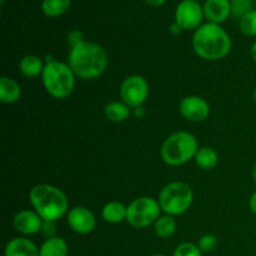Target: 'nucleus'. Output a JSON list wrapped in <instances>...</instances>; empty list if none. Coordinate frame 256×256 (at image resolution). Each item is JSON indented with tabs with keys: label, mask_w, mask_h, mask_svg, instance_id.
Returning <instances> with one entry per match:
<instances>
[{
	"label": "nucleus",
	"mask_w": 256,
	"mask_h": 256,
	"mask_svg": "<svg viewBox=\"0 0 256 256\" xmlns=\"http://www.w3.org/2000/svg\"><path fill=\"white\" fill-rule=\"evenodd\" d=\"M68 64L76 78L94 80L102 76L108 69L109 56L102 45L85 40L76 46L70 48Z\"/></svg>",
	"instance_id": "1"
},
{
	"label": "nucleus",
	"mask_w": 256,
	"mask_h": 256,
	"mask_svg": "<svg viewBox=\"0 0 256 256\" xmlns=\"http://www.w3.org/2000/svg\"><path fill=\"white\" fill-rule=\"evenodd\" d=\"M232 42L226 30L219 24L206 22L192 35V48L196 55L208 62L222 60L232 52Z\"/></svg>",
	"instance_id": "2"
},
{
	"label": "nucleus",
	"mask_w": 256,
	"mask_h": 256,
	"mask_svg": "<svg viewBox=\"0 0 256 256\" xmlns=\"http://www.w3.org/2000/svg\"><path fill=\"white\" fill-rule=\"evenodd\" d=\"M29 200L32 209L44 222H55L62 219L69 212V202L59 188L50 184H38L30 189Z\"/></svg>",
	"instance_id": "3"
},
{
	"label": "nucleus",
	"mask_w": 256,
	"mask_h": 256,
	"mask_svg": "<svg viewBox=\"0 0 256 256\" xmlns=\"http://www.w3.org/2000/svg\"><path fill=\"white\" fill-rule=\"evenodd\" d=\"M199 150V142L195 135L189 132H176L164 140L160 149L162 162L169 166H182L192 159Z\"/></svg>",
	"instance_id": "4"
},
{
	"label": "nucleus",
	"mask_w": 256,
	"mask_h": 256,
	"mask_svg": "<svg viewBox=\"0 0 256 256\" xmlns=\"http://www.w3.org/2000/svg\"><path fill=\"white\" fill-rule=\"evenodd\" d=\"M42 82L50 96L55 99H65L74 92L76 75L68 62L50 60L42 70Z\"/></svg>",
	"instance_id": "5"
},
{
	"label": "nucleus",
	"mask_w": 256,
	"mask_h": 256,
	"mask_svg": "<svg viewBox=\"0 0 256 256\" xmlns=\"http://www.w3.org/2000/svg\"><path fill=\"white\" fill-rule=\"evenodd\" d=\"M160 208L166 215L178 216L186 212L194 202L192 186L184 182H172L165 185L158 198Z\"/></svg>",
	"instance_id": "6"
},
{
	"label": "nucleus",
	"mask_w": 256,
	"mask_h": 256,
	"mask_svg": "<svg viewBox=\"0 0 256 256\" xmlns=\"http://www.w3.org/2000/svg\"><path fill=\"white\" fill-rule=\"evenodd\" d=\"M160 212L162 210L156 199L150 196L138 198L128 205L126 222L135 229H144L155 224L162 216Z\"/></svg>",
	"instance_id": "7"
},
{
	"label": "nucleus",
	"mask_w": 256,
	"mask_h": 256,
	"mask_svg": "<svg viewBox=\"0 0 256 256\" xmlns=\"http://www.w3.org/2000/svg\"><path fill=\"white\" fill-rule=\"evenodd\" d=\"M149 92L150 89L148 80L138 74L125 78L119 89L120 99L130 109L142 106L149 98Z\"/></svg>",
	"instance_id": "8"
},
{
	"label": "nucleus",
	"mask_w": 256,
	"mask_h": 256,
	"mask_svg": "<svg viewBox=\"0 0 256 256\" xmlns=\"http://www.w3.org/2000/svg\"><path fill=\"white\" fill-rule=\"evenodd\" d=\"M204 9L196 0H182L175 9V22L182 30H196L202 25Z\"/></svg>",
	"instance_id": "9"
},
{
	"label": "nucleus",
	"mask_w": 256,
	"mask_h": 256,
	"mask_svg": "<svg viewBox=\"0 0 256 256\" xmlns=\"http://www.w3.org/2000/svg\"><path fill=\"white\" fill-rule=\"evenodd\" d=\"M179 112L188 122H200L209 118L210 105L204 98L198 96V95H189L180 102Z\"/></svg>",
	"instance_id": "10"
},
{
	"label": "nucleus",
	"mask_w": 256,
	"mask_h": 256,
	"mask_svg": "<svg viewBox=\"0 0 256 256\" xmlns=\"http://www.w3.org/2000/svg\"><path fill=\"white\" fill-rule=\"evenodd\" d=\"M66 222L70 229L79 235L90 234L96 226L94 212L85 206H74L68 212Z\"/></svg>",
	"instance_id": "11"
},
{
	"label": "nucleus",
	"mask_w": 256,
	"mask_h": 256,
	"mask_svg": "<svg viewBox=\"0 0 256 256\" xmlns=\"http://www.w3.org/2000/svg\"><path fill=\"white\" fill-rule=\"evenodd\" d=\"M44 220L35 210L24 209L15 214L12 219V225L15 230L24 236L35 235L42 232V226Z\"/></svg>",
	"instance_id": "12"
},
{
	"label": "nucleus",
	"mask_w": 256,
	"mask_h": 256,
	"mask_svg": "<svg viewBox=\"0 0 256 256\" xmlns=\"http://www.w3.org/2000/svg\"><path fill=\"white\" fill-rule=\"evenodd\" d=\"M205 19L209 22L222 24L232 14V4L230 0H206L202 5Z\"/></svg>",
	"instance_id": "13"
},
{
	"label": "nucleus",
	"mask_w": 256,
	"mask_h": 256,
	"mask_svg": "<svg viewBox=\"0 0 256 256\" xmlns=\"http://www.w3.org/2000/svg\"><path fill=\"white\" fill-rule=\"evenodd\" d=\"M4 256H39V248L28 238L18 236L8 242Z\"/></svg>",
	"instance_id": "14"
},
{
	"label": "nucleus",
	"mask_w": 256,
	"mask_h": 256,
	"mask_svg": "<svg viewBox=\"0 0 256 256\" xmlns=\"http://www.w3.org/2000/svg\"><path fill=\"white\" fill-rule=\"evenodd\" d=\"M22 96V86L15 79L2 76L0 79V102L2 104H14Z\"/></svg>",
	"instance_id": "15"
},
{
	"label": "nucleus",
	"mask_w": 256,
	"mask_h": 256,
	"mask_svg": "<svg viewBox=\"0 0 256 256\" xmlns=\"http://www.w3.org/2000/svg\"><path fill=\"white\" fill-rule=\"evenodd\" d=\"M128 206L120 202H109L104 205L102 210V216L104 222L109 224H119L126 222Z\"/></svg>",
	"instance_id": "16"
},
{
	"label": "nucleus",
	"mask_w": 256,
	"mask_h": 256,
	"mask_svg": "<svg viewBox=\"0 0 256 256\" xmlns=\"http://www.w3.org/2000/svg\"><path fill=\"white\" fill-rule=\"evenodd\" d=\"M46 62H42V59L38 55H25L19 62V70L24 76L26 78H35L42 76V70H44Z\"/></svg>",
	"instance_id": "17"
},
{
	"label": "nucleus",
	"mask_w": 256,
	"mask_h": 256,
	"mask_svg": "<svg viewBox=\"0 0 256 256\" xmlns=\"http://www.w3.org/2000/svg\"><path fill=\"white\" fill-rule=\"evenodd\" d=\"M68 242L62 238L55 236L45 239L39 248V256H68Z\"/></svg>",
	"instance_id": "18"
},
{
	"label": "nucleus",
	"mask_w": 256,
	"mask_h": 256,
	"mask_svg": "<svg viewBox=\"0 0 256 256\" xmlns=\"http://www.w3.org/2000/svg\"><path fill=\"white\" fill-rule=\"evenodd\" d=\"M104 115L109 122H122L129 119V116L132 115V109L122 100L120 102H110L109 104L105 105Z\"/></svg>",
	"instance_id": "19"
},
{
	"label": "nucleus",
	"mask_w": 256,
	"mask_h": 256,
	"mask_svg": "<svg viewBox=\"0 0 256 256\" xmlns=\"http://www.w3.org/2000/svg\"><path fill=\"white\" fill-rule=\"evenodd\" d=\"M195 164L202 170H212L219 164V155L212 148L202 146L195 154Z\"/></svg>",
	"instance_id": "20"
},
{
	"label": "nucleus",
	"mask_w": 256,
	"mask_h": 256,
	"mask_svg": "<svg viewBox=\"0 0 256 256\" xmlns=\"http://www.w3.org/2000/svg\"><path fill=\"white\" fill-rule=\"evenodd\" d=\"M178 229L176 220L172 215H162L154 224V232L156 236L162 239H169L175 234Z\"/></svg>",
	"instance_id": "21"
},
{
	"label": "nucleus",
	"mask_w": 256,
	"mask_h": 256,
	"mask_svg": "<svg viewBox=\"0 0 256 256\" xmlns=\"http://www.w3.org/2000/svg\"><path fill=\"white\" fill-rule=\"evenodd\" d=\"M72 5V0H42V10L46 16L58 18L66 12Z\"/></svg>",
	"instance_id": "22"
},
{
	"label": "nucleus",
	"mask_w": 256,
	"mask_h": 256,
	"mask_svg": "<svg viewBox=\"0 0 256 256\" xmlns=\"http://www.w3.org/2000/svg\"><path fill=\"white\" fill-rule=\"evenodd\" d=\"M240 32L246 36H256V10H252L240 19Z\"/></svg>",
	"instance_id": "23"
},
{
	"label": "nucleus",
	"mask_w": 256,
	"mask_h": 256,
	"mask_svg": "<svg viewBox=\"0 0 256 256\" xmlns=\"http://www.w3.org/2000/svg\"><path fill=\"white\" fill-rule=\"evenodd\" d=\"M230 4H232V14L239 19L254 10L252 9V0H232Z\"/></svg>",
	"instance_id": "24"
},
{
	"label": "nucleus",
	"mask_w": 256,
	"mask_h": 256,
	"mask_svg": "<svg viewBox=\"0 0 256 256\" xmlns=\"http://www.w3.org/2000/svg\"><path fill=\"white\" fill-rule=\"evenodd\" d=\"M172 256H202V252L198 244L192 242H182L174 250Z\"/></svg>",
	"instance_id": "25"
},
{
	"label": "nucleus",
	"mask_w": 256,
	"mask_h": 256,
	"mask_svg": "<svg viewBox=\"0 0 256 256\" xmlns=\"http://www.w3.org/2000/svg\"><path fill=\"white\" fill-rule=\"evenodd\" d=\"M218 238L214 234H205L199 239L198 246L200 248L202 252H212L218 248Z\"/></svg>",
	"instance_id": "26"
},
{
	"label": "nucleus",
	"mask_w": 256,
	"mask_h": 256,
	"mask_svg": "<svg viewBox=\"0 0 256 256\" xmlns=\"http://www.w3.org/2000/svg\"><path fill=\"white\" fill-rule=\"evenodd\" d=\"M66 42H68V44H69L70 48H74V46H76V45H79L80 42H85L84 35H82V32H80V30H76V29L70 30V32H68Z\"/></svg>",
	"instance_id": "27"
},
{
	"label": "nucleus",
	"mask_w": 256,
	"mask_h": 256,
	"mask_svg": "<svg viewBox=\"0 0 256 256\" xmlns=\"http://www.w3.org/2000/svg\"><path fill=\"white\" fill-rule=\"evenodd\" d=\"M42 235L45 239H52L56 236V225L55 222H44L42 226Z\"/></svg>",
	"instance_id": "28"
},
{
	"label": "nucleus",
	"mask_w": 256,
	"mask_h": 256,
	"mask_svg": "<svg viewBox=\"0 0 256 256\" xmlns=\"http://www.w3.org/2000/svg\"><path fill=\"white\" fill-rule=\"evenodd\" d=\"M132 115H134L136 119H144L145 115H146V112H145L144 106H139L132 109Z\"/></svg>",
	"instance_id": "29"
},
{
	"label": "nucleus",
	"mask_w": 256,
	"mask_h": 256,
	"mask_svg": "<svg viewBox=\"0 0 256 256\" xmlns=\"http://www.w3.org/2000/svg\"><path fill=\"white\" fill-rule=\"evenodd\" d=\"M249 208L250 210H252V214L256 215V190L252 194V196H250L249 199Z\"/></svg>",
	"instance_id": "30"
},
{
	"label": "nucleus",
	"mask_w": 256,
	"mask_h": 256,
	"mask_svg": "<svg viewBox=\"0 0 256 256\" xmlns=\"http://www.w3.org/2000/svg\"><path fill=\"white\" fill-rule=\"evenodd\" d=\"M182 28L180 26L178 22H174L172 25H170V32H172V35H180L182 34Z\"/></svg>",
	"instance_id": "31"
},
{
	"label": "nucleus",
	"mask_w": 256,
	"mask_h": 256,
	"mask_svg": "<svg viewBox=\"0 0 256 256\" xmlns=\"http://www.w3.org/2000/svg\"><path fill=\"white\" fill-rule=\"evenodd\" d=\"M145 4L150 5V6H162L166 2V0H142Z\"/></svg>",
	"instance_id": "32"
},
{
	"label": "nucleus",
	"mask_w": 256,
	"mask_h": 256,
	"mask_svg": "<svg viewBox=\"0 0 256 256\" xmlns=\"http://www.w3.org/2000/svg\"><path fill=\"white\" fill-rule=\"evenodd\" d=\"M250 55H252V60L256 62V42L252 45V49H250Z\"/></svg>",
	"instance_id": "33"
},
{
	"label": "nucleus",
	"mask_w": 256,
	"mask_h": 256,
	"mask_svg": "<svg viewBox=\"0 0 256 256\" xmlns=\"http://www.w3.org/2000/svg\"><path fill=\"white\" fill-rule=\"evenodd\" d=\"M252 180H254V182H256V162H255L254 166H252Z\"/></svg>",
	"instance_id": "34"
},
{
	"label": "nucleus",
	"mask_w": 256,
	"mask_h": 256,
	"mask_svg": "<svg viewBox=\"0 0 256 256\" xmlns=\"http://www.w3.org/2000/svg\"><path fill=\"white\" fill-rule=\"evenodd\" d=\"M252 99H254V102H256V88L254 89V92H252Z\"/></svg>",
	"instance_id": "35"
},
{
	"label": "nucleus",
	"mask_w": 256,
	"mask_h": 256,
	"mask_svg": "<svg viewBox=\"0 0 256 256\" xmlns=\"http://www.w3.org/2000/svg\"><path fill=\"white\" fill-rule=\"evenodd\" d=\"M152 256H166V255H164V254H155V255H152Z\"/></svg>",
	"instance_id": "36"
},
{
	"label": "nucleus",
	"mask_w": 256,
	"mask_h": 256,
	"mask_svg": "<svg viewBox=\"0 0 256 256\" xmlns=\"http://www.w3.org/2000/svg\"><path fill=\"white\" fill-rule=\"evenodd\" d=\"M255 4H256V0H255Z\"/></svg>",
	"instance_id": "37"
}]
</instances>
